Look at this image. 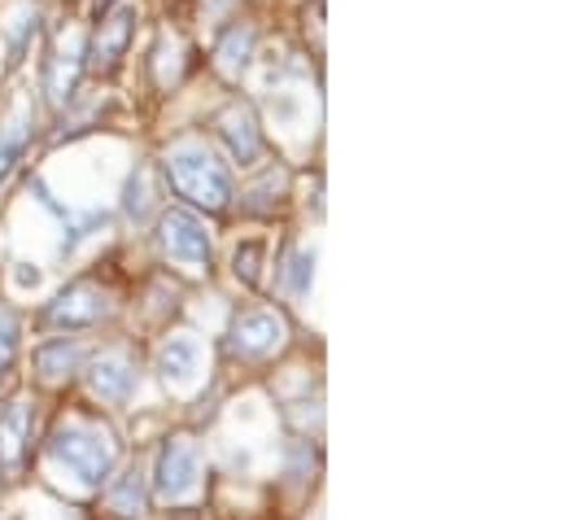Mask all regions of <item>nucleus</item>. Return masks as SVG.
<instances>
[{
  "mask_svg": "<svg viewBox=\"0 0 563 520\" xmlns=\"http://www.w3.org/2000/svg\"><path fill=\"white\" fill-rule=\"evenodd\" d=\"M166 180L170 189L183 198V202H193L202 206L206 215H223L232 206V170L219 162L215 149H206L202 140H179L170 144L166 153Z\"/></svg>",
  "mask_w": 563,
  "mask_h": 520,
  "instance_id": "obj_1",
  "label": "nucleus"
},
{
  "mask_svg": "<svg viewBox=\"0 0 563 520\" xmlns=\"http://www.w3.org/2000/svg\"><path fill=\"white\" fill-rule=\"evenodd\" d=\"M284 198H289V170L284 166H267L263 176L241 193V211L245 215H276Z\"/></svg>",
  "mask_w": 563,
  "mask_h": 520,
  "instance_id": "obj_15",
  "label": "nucleus"
},
{
  "mask_svg": "<svg viewBox=\"0 0 563 520\" xmlns=\"http://www.w3.org/2000/svg\"><path fill=\"white\" fill-rule=\"evenodd\" d=\"M284 332L289 328H284V319L276 310H245V315H236V324L228 332V355L245 359V364L267 359L284 345Z\"/></svg>",
  "mask_w": 563,
  "mask_h": 520,
  "instance_id": "obj_6",
  "label": "nucleus"
},
{
  "mask_svg": "<svg viewBox=\"0 0 563 520\" xmlns=\"http://www.w3.org/2000/svg\"><path fill=\"white\" fill-rule=\"evenodd\" d=\"M49 455H53L79 485L97 490V485L114 472V464H118V442H114V433L101 429L97 420L75 416V420H62V424L53 429Z\"/></svg>",
  "mask_w": 563,
  "mask_h": 520,
  "instance_id": "obj_2",
  "label": "nucleus"
},
{
  "mask_svg": "<svg viewBox=\"0 0 563 520\" xmlns=\"http://www.w3.org/2000/svg\"><path fill=\"white\" fill-rule=\"evenodd\" d=\"M263 254H267V245L263 241H245L236 254H232V271H236V280L241 284H258L263 280Z\"/></svg>",
  "mask_w": 563,
  "mask_h": 520,
  "instance_id": "obj_20",
  "label": "nucleus"
},
{
  "mask_svg": "<svg viewBox=\"0 0 563 520\" xmlns=\"http://www.w3.org/2000/svg\"><path fill=\"white\" fill-rule=\"evenodd\" d=\"M110 293L101 289V284H92V280H75V284H66L53 302H49V310H44V324L49 328H92V324H101V319H110Z\"/></svg>",
  "mask_w": 563,
  "mask_h": 520,
  "instance_id": "obj_5",
  "label": "nucleus"
},
{
  "mask_svg": "<svg viewBox=\"0 0 563 520\" xmlns=\"http://www.w3.org/2000/svg\"><path fill=\"white\" fill-rule=\"evenodd\" d=\"M27 140H31V105L18 101L14 114L5 118V127H0V185H5V176L14 170V162L23 157Z\"/></svg>",
  "mask_w": 563,
  "mask_h": 520,
  "instance_id": "obj_16",
  "label": "nucleus"
},
{
  "mask_svg": "<svg viewBox=\"0 0 563 520\" xmlns=\"http://www.w3.org/2000/svg\"><path fill=\"white\" fill-rule=\"evenodd\" d=\"M79 359H84V351L75 341H49V345H40L36 351V368H40V377L44 381H66L75 368H79Z\"/></svg>",
  "mask_w": 563,
  "mask_h": 520,
  "instance_id": "obj_17",
  "label": "nucleus"
},
{
  "mask_svg": "<svg viewBox=\"0 0 563 520\" xmlns=\"http://www.w3.org/2000/svg\"><path fill=\"white\" fill-rule=\"evenodd\" d=\"M202 481V451L188 433H175L166 437L162 455H157V468H153V494L162 503H179L197 490Z\"/></svg>",
  "mask_w": 563,
  "mask_h": 520,
  "instance_id": "obj_4",
  "label": "nucleus"
},
{
  "mask_svg": "<svg viewBox=\"0 0 563 520\" xmlns=\"http://www.w3.org/2000/svg\"><path fill=\"white\" fill-rule=\"evenodd\" d=\"M88 385H92V394L101 398V403H127L131 394H136V385H140V372H136V359L127 355V351H105V355H97L92 359V368H88Z\"/></svg>",
  "mask_w": 563,
  "mask_h": 520,
  "instance_id": "obj_10",
  "label": "nucleus"
},
{
  "mask_svg": "<svg viewBox=\"0 0 563 520\" xmlns=\"http://www.w3.org/2000/svg\"><path fill=\"white\" fill-rule=\"evenodd\" d=\"M27 442H31V403L14 398L0 407V468L10 477H18V468L27 459Z\"/></svg>",
  "mask_w": 563,
  "mask_h": 520,
  "instance_id": "obj_11",
  "label": "nucleus"
},
{
  "mask_svg": "<svg viewBox=\"0 0 563 520\" xmlns=\"http://www.w3.org/2000/svg\"><path fill=\"white\" fill-rule=\"evenodd\" d=\"M310 280H315V250H302L289 267V293L293 297H306L310 293Z\"/></svg>",
  "mask_w": 563,
  "mask_h": 520,
  "instance_id": "obj_22",
  "label": "nucleus"
},
{
  "mask_svg": "<svg viewBox=\"0 0 563 520\" xmlns=\"http://www.w3.org/2000/svg\"><path fill=\"white\" fill-rule=\"evenodd\" d=\"M144 176H149V166H136V176L127 180L123 211H127V219H131V224H144V219H149V211L157 206V198H149V185H144Z\"/></svg>",
  "mask_w": 563,
  "mask_h": 520,
  "instance_id": "obj_19",
  "label": "nucleus"
},
{
  "mask_svg": "<svg viewBox=\"0 0 563 520\" xmlns=\"http://www.w3.org/2000/svg\"><path fill=\"white\" fill-rule=\"evenodd\" d=\"M215 127H219V140L228 144V153H232V162H236V166H254V162L263 157L267 140H263L258 114H254L245 101H232V105L215 118Z\"/></svg>",
  "mask_w": 563,
  "mask_h": 520,
  "instance_id": "obj_9",
  "label": "nucleus"
},
{
  "mask_svg": "<svg viewBox=\"0 0 563 520\" xmlns=\"http://www.w3.org/2000/svg\"><path fill=\"white\" fill-rule=\"evenodd\" d=\"M84 71H88V45H84V36L79 31H62V40H57L49 66H44V97H49L53 110L71 105Z\"/></svg>",
  "mask_w": 563,
  "mask_h": 520,
  "instance_id": "obj_7",
  "label": "nucleus"
},
{
  "mask_svg": "<svg viewBox=\"0 0 563 520\" xmlns=\"http://www.w3.org/2000/svg\"><path fill=\"white\" fill-rule=\"evenodd\" d=\"M157 245L183 271H210V232L193 211H162L157 215Z\"/></svg>",
  "mask_w": 563,
  "mask_h": 520,
  "instance_id": "obj_3",
  "label": "nucleus"
},
{
  "mask_svg": "<svg viewBox=\"0 0 563 520\" xmlns=\"http://www.w3.org/2000/svg\"><path fill=\"white\" fill-rule=\"evenodd\" d=\"M97 23H101V31H97V40H92V49H88V71L114 75V71L123 66L131 40H136L140 14H136V5H118V10H110V14L97 18Z\"/></svg>",
  "mask_w": 563,
  "mask_h": 520,
  "instance_id": "obj_8",
  "label": "nucleus"
},
{
  "mask_svg": "<svg viewBox=\"0 0 563 520\" xmlns=\"http://www.w3.org/2000/svg\"><path fill=\"white\" fill-rule=\"evenodd\" d=\"M144 507V477H140V468H131L127 477H118V485L110 490V511H118V516H136Z\"/></svg>",
  "mask_w": 563,
  "mask_h": 520,
  "instance_id": "obj_18",
  "label": "nucleus"
},
{
  "mask_svg": "<svg viewBox=\"0 0 563 520\" xmlns=\"http://www.w3.org/2000/svg\"><path fill=\"white\" fill-rule=\"evenodd\" d=\"M254 45H258V31L249 23H232L219 45H215V71L228 79V84H241V75L249 71L254 62Z\"/></svg>",
  "mask_w": 563,
  "mask_h": 520,
  "instance_id": "obj_12",
  "label": "nucleus"
},
{
  "mask_svg": "<svg viewBox=\"0 0 563 520\" xmlns=\"http://www.w3.org/2000/svg\"><path fill=\"white\" fill-rule=\"evenodd\" d=\"M202 368V341L197 337H166L157 351V372L166 385H188Z\"/></svg>",
  "mask_w": 563,
  "mask_h": 520,
  "instance_id": "obj_13",
  "label": "nucleus"
},
{
  "mask_svg": "<svg viewBox=\"0 0 563 520\" xmlns=\"http://www.w3.org/2000/svg\"><path fill=\"white\" fill-rule=\"evenodd\" d=\"M14 355H18V315L0 310V377L14 368Z\"/></svg>",
  "mask_w": 563,
  "mask_h": 520,
  "instance_id": "obj_21",
  "label": "nucleus"
},
{
  "mask_svg": "<svg viewBox=\"0 0 563 520\" xmlns=\"http://www.w3.org/2000/svg\"><path fill=\"white\" fill-rule=\"evenodd\" d=\"M110 10H114V0H92V14H97V18H105Z\"/></svg>",
  "mask_w": 563,
  "mask_h": 520,
  "instance_id": "obj_24",
  "label": "nucleus"
},
{
  "mask_svg": "<svg viewBox=\"0 0 563 520\" xmlns=\"http://www.w3.org/2000/svg\"><path fill=\"white\" fill-rule=\"evenodd\" d=\"M18 284H40V271H36V267H23V271H18Z\"/></svg>",
  "mask_w": 563,
  "mask_h": 520,
  "instance_id": "obj_23",
  "label": "nucleus"
},
{
  "mask_svg": "<svg viewBox=\"0 0 563 520\" xmlns=\"http://www.w3.org/2000/svg\"><path fill=\"white\" fill-rule=\"evenodd\" d=\"M0 36H5V53H10V66H18L27 58V49L36 45L40 36V5H31V0H18V5L10 10L5 27H0Z\"/></svg>",
  "mask_w": 563,
  "mask_h": 520,
  "instance_id": "obj_14",
  "label": "nucleus"
}]
</instances>
